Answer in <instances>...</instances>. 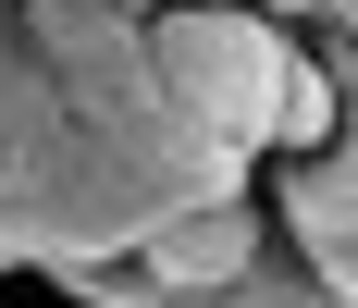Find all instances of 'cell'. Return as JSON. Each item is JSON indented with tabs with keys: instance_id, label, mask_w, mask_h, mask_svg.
<instances>
[{
	"instance_id": "2",
	"label": "cell",
	"mask_w": 358,
	"mask_h": 308,
	"mask_svg": "<svg viewBox=\"0 0 358 308\" xmlns=\"http://www.w3.org/2000/svg\"><path fill=\"white\" fill-rule=\"evenodd\" d=\"M259 210L285 222V247H296V284L309 296H358V136L334 124V136H309V148H259Z\"/></svg>"
},
{
	"instance_id": "3",
	"label": "cell",
	"mask_w": 358,
	"mask_h": 308,
	"mask_svg": "<svg viewBox=\"0 0 358 308\" xmlns=\"http://www.w3.org/2000/svg\"><path fill=\"white\" fill-rule=\"evenodd\" d=\"M259 13H322V0H259Z\"/></svg>"
},
{
	"instance_id": "1",
	"label": "cell",
	"mask_w": 358,
	"mask_h": 308,
	"mask_svg": "<svg viewBox=\"0 0 358 308\" xmlns=\"http://www.w3.org/2000/svg\"><path fill=\"white\" fill-rule=\"evenodd\" d=\"M173 198H185L173 173L124 161V148L62 99L25 0H0V259H50V272L111 259L148 210H173Z\"/></svg>"
}]
</instances>
